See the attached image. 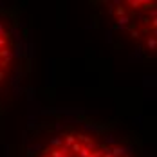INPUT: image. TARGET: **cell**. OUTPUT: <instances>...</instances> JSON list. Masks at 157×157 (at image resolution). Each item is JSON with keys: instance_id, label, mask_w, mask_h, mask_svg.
Wrapping results in <instances>:
<instances>
[{"instance_id": "obj_1", "label": "cell", "mask_w": 157, "mask_h": 157, "mask_svg": "<svg viewBox=\"0 0 157 157\" xmlns=\"http://www.w3.org/2000/svg\"><path fill=\"white\" fill-rule=\"evenodd\" d=\"M74 145V135H67V146H72Z\"/></svg>"}, {"instance_id": "obj_2", "label": "cell", "mask_w": 157, "mask_h": 157, "mask_svg": "<svg viewBox=\"0 0 157 157\" xmlns=\"http://www.w3.org/2000/svg\"><path fill=\"white\" fill-rule=\"evenodd\" d=\"M80 150H81L80 143H74V145H72V152H80Z\"/></svg>"}, {"instance_id": "obj_3", "label": "cell", "mask_w": 157, "mask_h": 157, "mask_svg": "<svg viewBox=\"0 0 157 157\" xmlns=\"http://www.w3.org/2000/svg\"><path fill=\"white\" fill-rule=\"evenodd\" d=\"M121 154H123V150H121V148H116V150H114V154H112V155H114V157H119Z\"/></svg>"}, {"instance_id": "obj_4", "label": "cell", "mask_w": 157, "mask_h": 157, "mask_svg": "<svg viewBox=\"0 0 157 157\" xmlns=\"http://www.w3.org/2000/svg\"><path fill=\"white\" fill-rule=\"evenodd\" d=\"M80 155H81V157H87V155H88V150H87V148H81V150H80Z\"/></svg>"}, {"instance_id": "obj_5", "label": "cell", "mask_w": 157, "mask_h": 157, "mask_svg": "<svg viewBox=\"0 0 157 157\" xmlns=\"http://www.w3.org/2000/svg\"><path fill=\"white\" fill-rule=\"evenodd\" d=\"M2 33H4V27H2V25H0V35H2Z\"/></svg>"}]
</instances>
